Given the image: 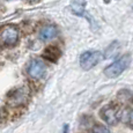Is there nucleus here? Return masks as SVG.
Returning a JSON list of instances; mask_svg holds the SVG:
<instances>
[{"mask_svg":"<svg viewBox=\"0 0 133 133\" xmlns=\"http://www.w3.org/2000/svg\"><path fill=\"white\" fill-rule=\"evenodd\" d=\"M130 64H131V56L124 55L119 59L110 64L108 67L104 68V75H107L108 78H117L129 67Z\"/></svg>","mask_w":133,"mask_h":133,"instance_id":"obj_1","label":"nucleus"},{"mask_svg":"<svg viewBox=\"0 0 133 133\" xmlns=\"http://www.w3.org/2000/svg\"><path fill=\"white\" fill-rule=\"evenodd\" d=\"M102 59V53L99 51H86L80 57V66L88 71L96 66Z\"/></svg>","mask_w":133,"mask_h":133,"instance_id":"obj_2","label":"nucleus"},{"mask_svg":"<svg viewBox=\"0 0 133 133\" xmlns=\"http://www.w3.org/2000/svg\"><path fill=\"white\" fill-rule=\"evenodd\" d=\"M17 39H19V30L13 25H7L0 31V42L4 45H12L16 44Z\"/></svg>","mask_w":133,"mask_h":133,"instance_id":"obj_3","label":"nucleus"},{"mask_svg":"<svg viewBox=\"0 0 133 133\" xmlns=\"http://www.w3.org/2000/svg\"><path fill=\"white\" fill-rule=\"evenodd\" d=\"M28 97H29V91H28V89L25 87L17 88L15 90H13L12 93H9L8 104L11 107H19L27 102Z\"/></svg>","mask_w":133,"mask_h":133,"instance_id":"obj_4","label":"nucleus"},{"mask_svg":"<svg viewBox=\"0 0 133 133\" xmlns=\"http://www.w3.org/2000/svg\"><path fill=\"white\" fill-rule=\"evenodd\" d=\"M45 71H46L45 64L39 59H32L28 66V73L34 79H41L44 75Z\"/></svg>","mask_w":133,"mask_h":133,"instance_id":"obj_5","label":"nucleus"},{"mask_svg":"<svg viewBox=\"0 0 133 133\" xmlns=\"http://www.w3.org/2000/svg\"><path fill=\"white\" fill-rule=\"evenodd\" d=\"M101 116L102 118L104 119L108 124L112 125V124H116L119 119V111L117 107L114 105H108L105 108L102 109L101 111Z\"/></svg>","mask_w":133,"mask_h":133,"instance_id":"obj_6","label":"nucleus"},{"mask_svg":"<svg viewBox=\"0 0 133 133\" xmlns=\"http://www.w3.org/2000/svg\"><path fill=\"white\" fill-rule=\"evenodd\" d=\"M56 35H57V28H56L55 25H48V27H44L39 32V37H41L42 41L52 39Z\"/></svg>","mask_w":133,"mask_h":133,"instance_id":"obj_7","label":"nucleus"},{"mask_svg":"<svg viewBox=\"0 0 133 133\" xmlns=\"http://www.w3.org/2000/svg\"><path fill=\"white\" fill-rule=\"evenodd\" d=\"M85 6L86 0H72L71 9L76 15H85Z\"/></svg>","mask_w":133,"mask_h":133,"instance_id":"obj_8","label":"nucleus"},{"mask_svg":"<svg viewBox=\"0 0 133 133\" xmlns=\"http://www.w3.org/2000/svg\"><path fill=\"white\" fill-rule=\"evenodd\" d=\"M44 56L51 61H57V59L60 56V51L56 46H49L46 50L44 51Z\"/></svg>","mask_w":133,"mask_h":133,"instance_id":"obj_9","label":"nucleus"},{"mask_svg":"<svg viewBox=\"0 0 133 133\" xmlns=\"http://www.w3.org/2000/svg\"><path fill=\"white\" fill-rule=\"evenodd\" d=\"M93 133H110V131L103 125H95L93 129Z\"/></svg>","mask_w":133,"mask_h":133,"instance_id":"obj_10","label":"nucleus"},{"mask_svg":"<svg viewBox=\"0 0 133 133\" xmlns=\"http://www.w3.org/2000/svg\"><path fill=\"white\" fill-rule=\"evenodd\" d=\"M129 122H130V125L133 127V111L130 114V118H129Z\"/></svg>","mask_w":133,"mask_h":133,"instance_id":"obj_11","label":"nucleus"},{"mask_svg":"<svg viewBox=\"0 0 133 133\" xmlns=\"http://www.w3.org/2000/svg\"><path fill=\"white\" fill-rule=\"evenodd\" d=\"M0 119H1V112H0Z\"/></svg>","mask_w":133,"mask_h":133,"instance_id":"obj_12","label":"nucleus"},{"mask_svg":"<svg viewBox=\"0 0 133 133\" xmlns=\"http://www.w3.org/2000/svg\"><path fill=\"white\" fill-rule=\"evenodd\" d=\"M30 1H36V0H30Z\"/></svg>","mask_w":133,"mask_h":133,"instance_id":"obj_13","label":"nucleus"},{"mask_svg":"<svg viewBox=\"0 0 133 133\" xmlns=\"http://www.w3.org/2000/svg\"><path fill=\"white\" fill-rule=\"evenodd\" d=\"M7 1H9V0H7ZM11 1H12V0H11Z\"/></svg>","mask_w":133,"mask_h":133,"instance_id":"obj_14","label":"nucleus"}]
</instances>
